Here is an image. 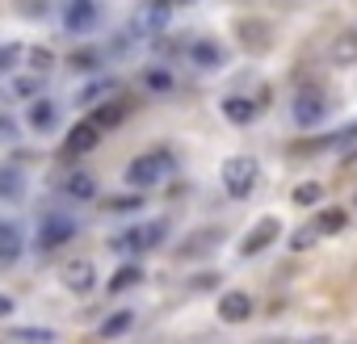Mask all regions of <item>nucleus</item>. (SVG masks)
<instances>
[{
    "mask_svg": "<svg viewBox=\"0 0 357 344\" xmlns=\"http://www.w3.org/2000/svg\"><path fill=\"white\" fill-rule=\"evenodd\" d=\"M63 189H68V198H76V202H93V198H97V181L89 177V172H72Z\"/></svg>",
    "mask_w": 357,
    "mask_h": 344,
    "instance_id": "19",
    "label": "nucleus"
},
{
    "mask_svg": "<svg viewBox=\"0 0 357 344\" xmlns=\"http://www.w3.org/2000/svg\"><path fill=\"white\" fill-rule=\"evenodd\" d=\"M30 126H34V130H55V126H59V105L47 101V97L34 101V105H30Z\"/></svg>",
    "mask_w": 357,
    "mask_h": 344,
    "instance_id": "16",
    "label": "nucleus"
},
{
    "mask_svg": "<svg viewBox=\"0 0 357 344\" xmlns=\"http://www.w3.org/2000/svg\"><path fill=\"white\" fill-rule=\"evenodd\" d=\"M223 189H227V198H248L257 189V159L252 155H231L223 164Z\"/></svg>",
    "mask_w": 357,
    "mask_h": 344,
    "instance_id": "3",
    "label": "nucleus"
},
{
    "mask_svg": "<svg viewBox=\"0 0 357 344\" xmlns=\"http://www.w3.org/2000/svg\"><path fill=\"white\" fill-rule=\"evenodd\" d=\"M97 17H101L97 0H68V9H63V30H68V34H84V30L97 26Z\"/></svg>",
    "mask_w": 357,
    "mask_h": 344,
    "instance_id": "7",
    "label": "nucleus"
},
{
    "mask_svg": "<svg viewBox=\"0 0 357 344\" xmlns=\"http://www.w3.org/2000/svg\"><path fill=\"white\" fill-rule=\"evenodd\" d=\"M311 244H315V227H303V231L290 240V248H294V252H303V248H311Z\"/></svg>",
    "mask_w": 357,
    "mask_h": 344,
    "instance_id": "32",
    "label": "nucleus"
},
{
    "mask_svg": "<svg viewBox=\"0 0 357 344\" xmlns=\"http://www.w3.org/2000/svg\"><path fill=\"white\" fill-rule=\"evenodd\" d=\"M26 194V168L22 164H0V202H17Z\"/></svg>",
    "mask_w": 357,
    "mask_h": 344,
    "instance_id": "11",
    "label": "nucleus"
},
{
    "mask_svg": "<svg viewBox=\"0 0 357 344\" xmlns=\"http://www.w3.org/2000/svg\"><path fill=\"white\" fill-rule=\"evenodd\" d=\"M324 118H328V97H324V93L307 88V93H298V97H294V122H298L303 130L319 126Z\"/></svg>",
    "mask_w": 357,
    "mask_h": 344,
    "instance_id": "6",
    "label": "nucleus"
},
{
    "mask_svg": "<svg viewBox=\"0 0 357 344\" xmlns=\"http://www.w3.org/2000/svg\"><path fill=\"white\" fill-rule=\"evenodd\" d=\"M252 315V298L244 294V290H227L223 298H219V319L223 323H244Z\"/></svg>",
    "mask_w": 357,
    "mask_h": 344,
    "instance_id": "10",
    "label": "nucleus"
},
{
    "mask_svg": "<svg viewBox=\"0 0 357 344\" xmlns=\"http://www.w3.org/2000/svg\"><path fill=\"white\" fill-rule=\"evenodd\" d=\"M17 256H22V235L13 223H5L0 227V265H13Z\"/></svg>",
    "mask_w": 357,
    "mask_h": 344,
    "instance_id": "20",
    "label": "nucleus"
},
{
    "mask_svg": "<svg viewBox=\"0 0 357 344\" xmlns=\"http://www.w3.org/2000/svg\"><path fill=\"white\" fill-rule=\"evenodd\" d=\"M0 227H5V223H0Z\"/></svg>",
    "mask_w": 357,
    "mask_h": 344,
    "instance_id": "38",
    "label": "nucleus"
},
{
    "mask_svg": "<svg viewBox=\"0 0 357 344\" xmlns=\"http://www.w3.org/2000/svg\"><path fill=\"white\" fill-rule=\"evenodd\" d=\"M344 223H349L344 210H324V214L315 219V235H336V231H344Z\"/></svg>",
    "mask_w": 357,
    "mask_h": 344,
    "instance_id": "22",
    "label": "nucleus"
},
{
    "mask_svg": "<svg viewBox=\"0 0 357 344\" xmlns=\"http://www.w3.org/2000/svg\"><path fill=\"white\" fill-rule=\"evenodd\" d=\"M13 315V298L9 294H0V319H9Z\"/></svg>",
    "mask_w": 357,
    "mask_h": 344,
    "instance_id": "35",
    "label": "nucleus"
},
{
    "mask_svg": "<svg viewBox=\"0 0 357 344\" xmlns=\"http://www.w3.org/2000/svg\"><path fill=\"white\" fill-rule=\"evenodd\" d=\"M130 327H135V311H114V315L101 323L97 336H101V340H118V336H126Z\"/></svg>",
    "mask_w": 357,
    "mask_h": 344,
    "instance_id": "18",
    "label": "nucleus"
},
{
    "mask_svg": "<svg viewBox=\"0 0 357 344\" xmlns=\"http://www.w3.org/2000/svg\"><path fill=\"white\" fill-rule=\"evenodd\" d=\"M168 172H172V155L168 151H147V155L126 164V185L130 189H151V185H160L168 177Z\"/></svg>",
    "mask_w": 357,
    "mask_h": 344,
    "instance_id": "1",
    "label": "nucleus"
},
{
    "mask_svg": "<svg viewBox=\"0 0 357 344\" xmlns=\"http://www.w3.org/2000/svg\"><path fill=\"white\" fill-rule=\"evenodd\" d=\"M257 30H261L257 22H248V26H244V42H248L252 51H261V47H269V34H257Z\"/></svg>",
    "mask_w": 357,
    "mask_h": 344,
    "instance_id": "28",
    "label": "nucleus"
},
{
    "mask_svg": "<svg viewBox=\"0 0 357 344\" xmlns=\"http://www.w3.org/2000/svg\"><path fill=\"white\" fill-rule=\"evenodd\" d=\"M59 277H63V286H68L72 294H93V286H97V269H93L89 260H68V265H59Z\"/></svg>",
    "mask_w": 357,
    "mask_h": 344,
    "instance_id": "8",
    "label": "nucleus"
},
{
    "mask_svg": "<svg viewBox=\"0 0 357 344\" xmlns=\"http://www.w3.org/2000/svg\"><path fill=\"white\" fill-rule=\"evenodd\" d=\"M34 93H38V80H34V76H22V80L13 84V97H34Z\"/></svg>",
    "mask_w": 357,
    "mask_h": 344,
    "instance_id": "31",
    "label": "nucleus"
},
{
    "mask_svg": "<svg viewBox=\"0 0 357 344\" xmlns=\"http://www.w3.org/2000/svg\"><path fill=\"white\" fill-rule=\"evenodd\" d=\"M168 17H172V0H147V5L130 17V34H139V38L160 34V30H168Z\"/></svg>",
    "mask_w": 357,
    "mask_h": 344,
    "instance_id": "4",
    "label": "nucleus"
},
{
    "mask_svg": "<svg viewBox=\"0 0 357 344\" xmlns=\"http://www.w3.org/2000/svg\"><path fill=\"white\" fill-rule=\"evenodd\" d=\"M139 281H143V269H139V265H126V269H118V273H114L109 290H114V294H122V290H130V286H139Z\"/></svg>",
    "mask_w": 357,
    "mask_h": 344,
    "instance_id": "23",
    "label": "nucleus"
},
{
    "mask_svg": "<svg viewBox=\"0 0 357 344\" xmlns=\"http://www.w3.org/2000/svg\"><path fill=\"white\" fill-rule=\"evenodd\" d=\"M349 143H357V122H353V126H344V130L336 134V147H349Z\"/></svg>",
    "mask_w": 357,
    "mask_h": 344,
    "instance_id": "34",
    "label": "nucleus"
},
{
    "mask_svg": "<svg viewBox=\"0 0 357 344\" xmlns=\"http://www.w3.org/2000/svg\"><path fill=\"white\" fill-rule=\"evenodd\" d=\"M303 344H332V340H324V336H315V340H303Z\"/></svg>",
    "mask_w": 357,
    "mask_h": 344,
    "instance_id": "36",
    "label": "nucleus"
},
{
    "mask_svg": "<svg viewBox=\"0 0 357 344\" xmlns=\"http://www.w3.org/2000/svg\"><path fill=\"white\" fill-rule=\"evenodd\" d=\"M139 206H143L139 194H122V198H109L105 202V210H114V214H126V210H139Z\"/></svg>",
    "mask_w": 357,
    "mask_h": 344,
    "instance_id": "27",
    "label": "nucleus"
},
{
    "mask_svg": "<svg viewBox=\"0 0 357 344\" xmlns=\"http://www.w3.org/2000/svg\"><path fill=\"white\" fill-rule=\"evenodd\" d=\"M147 88L168 93V88H172V76H168V72H147Z\"/></svg>",
    "mask_w": 357,
    "mask_h": 344,
    "instance_id": "29",
    "label": "nucleus"
},
{
    "mask_svg": "<svg viewBox=\"0 0 357 344\" xmlns=\"http://www.w3.org/2000/svg\"><path fill=\"white\" fill-rule=\"evenodd\" d=\"M72 63L80 72H89V68H97V51H80V55H72Z\"/></svg>",
    "mask_w": 357,
    "mask_h": 344,
    "instance_id": "33",
    "label": "nucleus"
},
{
    "mask_svg": "<svg viewBox=\"0 0 357 344\" xmlns=\"http://www.w3.org/2000/svg\"><path fill=\"white\" fill-rule=\"evenodd\" d=\"M294 206H319L324 202V185L319 181H303V185H294V198H290Z\"/></svg>",
    "mask_w": 357,
    "mask_h": 344,
    "instance_id": "21",
    "label": "nucleus"
},
{
    "mask_svg": "<svg viewBox=\"0 0 357 344\" xmlns=\"http://www.w3.org/2000/svg\"><path fill=\"white\" fill-rule=\"evenodd\" d=\"M122 118H126V105H122V101H97V109H93V118H89V122L105 134V130H114Z\"/></svg>",
    "mask_w": 357,
    "mask_h": 344,
    "instance_id": "14",
    "label": "nucleus"
},
{
    "mask_svg": "<svg viewBox=\"0 0 357 344\" xmlns=\"http://www.w3.org/2000/svg\"><path fill=\"white\" fill-rule=\"evenodd\" d=\"M164 235H168V223H164V219H155V223H139V227H130V231L114 235V240H109V248H114V252H130V256H139V252L160 248V244H164Z\"/></svg>",
    "mask_w": 357,
    "mask_h": 344,
    "instance_id": "2",
    "label": "nucleus"
},
{
    "mask_svg": "<svg viewBox=\"0 0 357 344\" xmlns=\"http://www.w3.org/2000/svg\"><path fill=\"white\" fill-rule=\"evenodd\" d=\"M101 143V130L84 118V122H76L72 130H68V139H63V155H84V151H93Z\"/></svg>",
    "mask_w": 357,
    "mask_h": 344,
    "instance_id": "9",
    "label": "nucleus"
},
{
    "mask_svg": "<svg viewBox=\"0 0 357 344\" xmlns=\"http://www.w3.org/2000/svg\"><path fill=\"white\" fill-rule=\"evenodd\" d=\"M353 206H357V198H353Z\"/></svg>",
    "mask_w": 357,
    "mask_h": 344,
    "instance_id": "37",
    "label": "nucleus"
},
{
    "mask_svg": "<svg viewBox=\"0 0 357 344\" xmlns=\"http://www.w3.org/2000/svg\"><path fill=\"white\" fill-rule=\"evenodd\" d=\"M22 59H26V47L22 42H0V72H13Z\"/></svg>",
    "mask_w": 357,
    "mask_h": 344,
    "instance_id": "25",
    "label": "nucleus"
},
{
    "mask_svg": "<svg viewBox=\"0 0 357 344\" xmlns=\"http://www.w3.org/2000/svg\"><path fill=\"white\" fill-rule=\"evenodd\" d=\"M114 88H118L114 80H97V84H89L76 101H80V105H97V101H105V93H114Z\"/></svg>",
    "mask_w": 357,
    "mask_h": 344,
    "instance_id": "26",
    "label": "nucleus"
},
{
    "mask_svg": "<svg viewBox=\"0 0 357 344\" xmlns=\"http://www.w3.org/2000/svg\"><path fill=\"white\" fill-rule=\"evenodd\" d=\"M223 118L236 122V126H248V122L257 118V105H252L248 97H227V101H223Z\"/></svg>",
    "mask_w": 357,
    "mask_h": 344,
    "instance_id": "17",
    "label": "nucleus"
},
{
    "mask_svg": "<svg viewBox=\"0 0 357 344\" xmlns=\"http://www.w3.org/2000/svg\"><path fill=\"white\" fill-rule=\"evenodd\" d=\"M22 344H55L59 340V331H51V327H17L13 331Z\"/></svg>",
    "mask_w": 357,
    "mask_h": 344,
    "instance_id": "24",
    "label": "nucleus"
},
{
    "mask_svg": "<svg viewBox=\"0 0 357 344\" xmlns=\"http://www.w3.org/2000/svg\"><path fill=\"white\" fill-rule=\"evenodd\" d=\"M190 59H194V68H223V47L202 38V42L190 47Z\"/></svg>",
    "mask_w": 357,
    "mask_h": 344,
    "instance_id": "15",
    "label": "nucleus"
},
{
    "mask_svg": "<svg viewBox=\"0 0 357 344\" xmlns=\"http://www.w3.org/2000/svg\"><path fill=\"white\" fill-rule=\"evenodd\" d=\"M185 5H190V0H185Z\"/></svg>",
    "mask_w": 357,
    "mask_h": 344,
    "instance_id": "39",
    "label": "nucleus"
},
{
    "mask_svg": "<svg viewBox=\"0 0 357 344\" xmlns=\"http://www.w3.org/2000/svg\"><path fill=\"white\" fill-rule=\"evenodd\" d=\"M278 231H282V223H278V219H261V223L252 227V235L240 244V252H244V256H257V252H265V248L278 240Z\"/></svg>",
    "mask_w": 357,
    "mask_h": 344,
    "instance_id": "12",
    "label": "nucleus"
},
{
    "mask_svg": "<svg viewBox=\"0 0 357 344\" xmlns=\"http://www.w3.org/2000/svg\"><path fill=\"white\" fill-rule=\"evenodd\" d=\"M332 63L336 68H353L357 63V30H340L332 38Z\"/></svg>",
    "mask_w": 357,
    "mask_h": 344,
    "instance_id": "13",
    "label": "nucleus"
},
{
    "mask_svg": "<svg viewBox=\"0 0 357 344\" xmlns=\"http://www.w3.org/2000/svg\"><path fill=\"white\" fill-rule=\"evenodd\" d=\"M76 219H68V214H51V219H43V231H38V248L43 252H55V248H63V244H72L76 240Z\"/></svg>",
    "mask_w": 357,
    "mask_h": 344,
    "instance_id": "5",
    "label": "nucleus"
},
{
    "mask_svg": "<svg viewBox=\"0 0 357 344\" xmlns=\"http://www.w3.org/2000/svg\"><path fill=\"white\" fill-rule=\"evenodd\" d=\"M26 55L34 59V72H47V68L55 63V59H51V51H43V47H34V51H26Z\"/></svg>",
    "mask_w": 357,
    "mask_h": 344,
    "instance_id": "30",
    "label": "nucleus"
}]
</instances>
